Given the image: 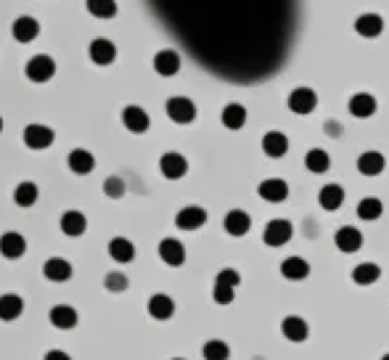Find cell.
<instances>
[{
  "label": "cell",
  "mask_w": 389,
  "mask_h": 360,
  "mask_svg": "<svg viewBox=\"0 0 389 360\" xmlns=\"http://www.w3.org/2000/svg\"><path fill=\"white\" fill-rule=\"evenodd\" d=\"M284 106H286L288 114H294V117H313L321 109V96H318L315 87L297 85L284 96Z\"/></svg>",
  "instance_id": "6da1fadb"
},
{
  "label": "cell",
  "mask_w": 389,
  "mask_h": 360,
  "mask_svg": "<svg viewBox=\"0 0 389 360\" xmlns=\"http://www.w3.org/2000/svg\"><path fill=\"white\" fill-rule=\"evenodd\" d=\"M254 193L260 202L265 204H286L291 199V183L281 175H271V178H262L257 186H254Z\"/></svg>",
  "instance_id": "7a4b0ae2"
},
{
  "label": "cell",
  "mask_w": 389,
  "mask_h": 360,
  "mask_svg": "<svg viewBox=\"0 0 389 360\" xmlns=\"http://www.w3.org/2000/svg\"><path fill=\"white\" fill-rule=\"evenodd\" d=\"M331 244H334V249H337L339 255H357V252H363V246H366V233H363L357 225L341 223L334 228Z\"/></svg>",
  "instance_id": "3957f363"
},
{
  "label": "cell",
  "mask_w": 389,
  "mask_h": 360,
  "mask_svg": "<svg viewBox=\"0 0 389 360\" xmlns=\"http://www.w3.org/2000/svg\"><path fill=\"white\" fill-rule=\"evenodd\" d=\"M294 241V223L288 218H271L262 228V244L268 249H284Z\"/></svg>",
  "instance_id": "277c9868"
},
{
  "label": "cell",
  "mask_w": 389,
  "mask_h": 360,
  "mask_svg": "<svg viewBox=\"0 0 389 360\" xmlns=\"http://www.w3.org/2000/svg\"><path fill=\"white\" fill-rule=\"evenodd\" d=\"M260 149H262V156L271 159V162H281L291 154V138H288L286 130H265L262 138H260Z\"/></svg>",
  "instance_id": "5b68a950"
},
{
  "label": "cell",
  "mask_w": 389,
  "mask_h": 360,
  "mask_svg": "<svg viewBox=\"0 0 389 360\" xmlns=\"http://www.w3.org/2000/svg\"><path fill=\"white\" fill-rule=\"evenodd\" d=\"M389 167V159L384 151L379 149H363L360 154L355 156V170L360 178L366 180H373V178H381Z\"/></svg>",
  "instance_id": "8992f818"
},
{
  "label": "cell",
  "mask_w": 389,
  "mask_h": 360,
  "mask_svg": "<svg viewBox=\"0 0 389 360\" xmlns=\"http://www.w3.org/2000/svg\"><path fill=\"white\" fill-rule=\"evenodd\" d=\"M347 114L350 120L355 122H368L379 114V98L373 96L371 90H355L347 98Z\"/></svg>",
  "instance_id": "52a82bcc"
},
{
  "label": "cell",
  "mask_w": 389,
  "mask_h": 360,
  "mask_svg": "<svg viewBox=\"0 0 389 360\" xmlns=\"http://www.w3.org/2000/svg\"><path fill=\"white\" fill-rule=\"evenodd\" d=\"M165 112H167L169 122H175V125H193L199 117V106L188 96H169L165 103Z\"/></svg>",
  "instance_id": "ba28073f"
},
{
  "label": "cell",
  "mask_w": 389,
  "mask_h": 360,
  "mask_svg": "<svg viewBox=\"0 0 389 360\" xmlns=\"http://www.w3.org/2000/svg\"><path fill=\"white\" fill-rule=\"evenodd\" d=\"M315 204L321 207L323 212L334 215V212L347 207V189L337 180H331V183H326V186L315 191Z\"/></svg>",
  "instance_id": "9c48e42d"
},
{
  "label": "cell",
  "mask_w": 389,
  "mask_h": 360,
  "mask_svg": "<svg viewBox=\"0 0 389 360\" xmlns=\"http://www.w3.org/2000/svg\"><path fill=\"white\" fill-rule=\"evenodd\" d=\"M302 165H305L310 178H323V175H328L334 170V156L326 146H310L305 156H302Z\"/></svg>",
  "instance_id": "30bf717a"
},
{
  "label": "cell",
  "mask_w": 389,
  "mask_h": 360,
  "mask_svg": "<svg viewBox=\"0 0 389 360\" xmlns=\"http://www.w3.org/2000/svg\"><path fill=\"white\" fill-rule=\"evenodd\" d=\"M222 231H225L231 239H244V236L252 231V212L244 209V207H231V209L222 215Z\"/></svg>",
  "instance_id": "8fae6325"
},
{
  "label": "cell",
  "mask_w": 389,
  "mask_h": 360,
  "mask_svg": "<svg viewBox=\"0 0 389 360\" xmlns=\"http://www.w3.org/2000/svg\"><path fill=\"white\" fill-rule=\"evenodd\" d=\"M384 30H387V21H384L381 14H376V11H363L353 21V32L360 40H379L384 34Z\"/></svg>",
  "instance_id": "7c38bea8"
},
{
  "label": "cell",
  "mask_w": 389,
  "mask_h": 360,
  "mask_svg": "<svg viewBox=\"0 0 389 360\" xmlns=\"http://www.w3.org/2000/svg\"><path fill=\"white\" fill-rule=\"evenodd\" d=\"M220 125L228 133H244L249 125V109L241 101H225L220 109Z\"/></svg>",
  "instance_id": "4fadbf2b"
},
{
  "label": "cell",
  "mask_w": 389,
  "mask_h": 360,
  "mask_svg": "<svg viewBox=\"0 0 389 360\" xmlns=\"http://www.w3.org/2000/svg\"><path fill=\"white\" fill-rule=\"evenodd\" d=\"M387 215V204L384 199L373 196V193H366L355 202V218L360 223H381Z\"/></svg>",
  "instance_id": "5bb4252c"
},
{
  "label": "cell",
  "mask_w": 389,
  "mask_h": 360,
  "mask_svg": "<svg viewBox=\"0 0 389 360\" xmlns=\"http://www.w3.org/2000/svg\"><path fill=\"white\" fill-rule=\"evenodd\" d=\"M151 67L159 77H178L180 69H183V56L175 51V48H162V51L154 53L151 59Z\"/></svg>",
  "instance_id": "9a60e30c"
},
{
  "label": "cell",
  "mask_w": 389,
  "mask_h": 360,
  "mask_svg": "<svg viewBox=\"0 0 389 360\" xmlns=\"http://www.w3.org/2000/svg\"><path fill=\"white\" fill-rule=\"evenodd\" d=\"M278 273L284 275L286 281H291V284H297V281H307L310 278L313 265L302 255H286V257L278 262Z\"/></svg>",
  "instance_id": "2e32d148"
},
{
  "label": "cell",
  "mask_w": 389,
  "mask_h": 360,
  "mask_svg": "<svg viewBox=\"0 0 389 360\" xmlns=\"http://www.w3.org/2000/svg\"><path fill=\"white\" fill-rule=\"evenodd\" d=\"M209 220V212L204 209L202 204H186L178 209V215H175V228H180V231H199L204 228Z\"/></svg>",
  "instance_id": "e0dca14e"
},
{
  "label": "cell",
  "mask_w": 389,
  "mask_h": 360,
  "mask_svg": "<svg viewBox=\"0 0 389 360\" xmlns=\"http://www.w3.org/2000/svg\"><path fill=\"white\" fill-rule=\"evenodd\" d=\"M24 72H27V80H32V83H48L56 74V61L45 53H37L27 61Z\"/></svg>",
  "instance_id": "ac0fdd59"
},
{
  "label": "cell",
  "mask_w": 389,
  "mask_h": 360,
  "mask_svg": "<svg viewBox=\"0 0 389 360\" xmlns=\"http://www.w3.org/2000/svg\"><path fill=\"white\" fill-rule=\"evenodd\" d=\"M159 172L167 180H183L188 175V159L180 151H165L159 156Z\"/></svg>",
  "instance_id": "d6986e66"
},
{
  "label": "cell",
  "mask_w": 389,
  "mask_h": 360,
  "mask_svg": "<svg viewBox=\"0 0 389 360\" xmlns=\"http://www.w3.org/2000/svg\"><path fill=\"white\" fill-rule=\"evenodd\" d=\"M122 125H125L133 136H143V133L151 127V117H149V112H146L143 106L130 103V106L122 109Z\"/></svg>",
  "instance_id": "ffe728a7"
},
{
  "label": "cell",
  "mask_w": 389,
  "mask_h": 360,
  "mask_svg": "<svg viewBox=\"0 0 389 360\" xmlns=\"http://www.w3.org/2000/svg\"><path fill=\"white\" fill-rule=\"evenodd\" d=\"M381 275H384V268L379 265V262H373V260H366V262H357L355 268L350 271V281L355 284V286H373V284H379L381 281Z\"/></svg>",
  "instance_id": "44dd1931"
},
{
  "label": "cell",
  "mask_w": 389,
  "mask_h": 360,
  "mask_svg": "<svg viewBox=\"0 0 389 360\" xmlns=\"http://www.w3.org/2000/svg\"><path fill=\"white\" fill-rule=\"evenodd\" d=\"M53 138H56V133H53L48 125H37V122H32V125L24 127V143H27V149H32V151L48 149V146L53 143Z\"/></svg>",
  "instance_id": "7402d4cb"
},
{
  "label": "cell",
  "mask_w": 389,
  "mask_h": 360,
  "mask_svg": "<svg viewBox=\"0 0 389 360\" xmlns=\"http://www.w3.org/2000/svg\"><path fill=\"white\" fill-rule=\"evenodd\" d=\"M159 260L165 265H169V268H180L186 262V246H183V241L172 239V236L159 241Z\"/></svg>",
  "instance_id": "603a6c76"
},
{
  "label": "cell",
  "mask_w": 389,
  "mask_h": 360,
  "mask_svg": "<svg viewBox=\"0 0 389 360\" xmlns=\"http://www.w3.org/2000/svg\"><path fill=\"white\" fill-rule=\"evenodd\" d=\"M90 61L93 64H98V67H109L114 59H117V45L112 43V40H106V37H96L93 43H90Z\"/></svg>",
  "instance_id": "cb8c5ba5"
},
{
  "label": "cell",
  "mask_w": 389,
  "mask_h": 360,
  "mask_svg": "<svg viewBox=\"0 0 389 360\" xmlns=\"http://www.w3.org/2000/svg\"><path fill=\"white\" fill-rule=\"evenodd\" d=\"M281 334L286 337L288 342L299 344L310 337V326H307V321L302 315H286L284 324H281Z\"/></svg>",
  "instance_id": "d4e9b609"
},
{
  "label": "cell",
  "mask_w": 389,
  "mask_h": 360,
  "mask_svg": "<svg viewBox=\"0 0 389 360\" xmlns=\"http://www.w3.org/2000/svg\"><path fill=\"white\" fill-rule=\"evenodd\" d=\"M27 252V239L17 233V231H8L0 236V255L6 260H19Z\"/></svg>",
  "instance_id": "484cf974"
},
{
  "label": "cell",
  "mask_w": 389,
  "mask_h": 360,
  "mask_svg": "<svg viewBox=\"0 0 389 360\" xmlns=\"http://www.w3.org/2000/svg\"><path fill=\"white\" fill-rule=\"evenodd\" d=\"M72 262L64 257H51L45 265H43V275L48 278V281H53V284H64V281H69L72 278Z\"/></svg>",
  "instance_id": "4316f807"
},
{
  "label": "cell",
  "mask_w": 389,
  "mask_h": 360,
  "mask_svg": "<svg viewBox=\"0 0 389 360\" xmlns=\"http://www.w3.org/2000/svg\"><path fill=\"white\" fill-rule=\"evenodd\" d=\"M109 255L119 265H127V262L136 260V244L130 239H125V236H117V239L109 241Z\"/></svg>",
  "instance_id": "83f0119b"
},
{
  "label": "cell",
  "mask_w": 389,
  "mask_h": 360,
  "mask_svg": "<svg viewBox=\"0 0 389 360\" xmlns=\"http://www.w3.org/2000/svg\"><path fill=\"white\" fill-rule=\"evenodd\" d=\"M149 313L156 321H169L175 315V299L169 294H154L149 299Z\"/></svg>",
  "instance_id": "f1b7e54d"
},
{
  "label": "cell",
  "mask_w": 389,
  "mask_h": 360,
  "mask_svg": "<svg viewBox=\"0 0 389 360\" xmlns=\"http://www.w3.org/2000/svg\"><path fill=\"white\" fill-rule=\"evenodd\" d=\"M11 32L17 37L19 43H32L34 37L40 34V21L34 17H19L11 27Z\"/></svg>",
  "instance_id": "f546056e"
},
{
  "label": "cell",
  "mask_w": 389,
  "mask_h": 360,
  "mask_svg": "<svg viewBox=\"0 0 389 360\" xmlns=\"http://www.w3.org/2000/svg\"><path fill=\"white\" fill-rule=\"evenodd\" d=\"M61 231L67 236H72V239H77V236H83L87 231V218L83 212H77V209H69V212L61 215Z\"/></svg>",
  "instance_id": "4dcf8cb0"
},
{
  "label": "cell",
  "mask_w": 389,
  "mask_h": 360,
  "mask_svg": "<svg viewBox=\"0 0 389 360\" xmlns=\"http://www.w3.org/2000/svg\"><path fill=\"white\" fill-rule=\"evenodd\" d=\"M67 165L74 175H90L93 167H96V156L90 154V151H85V149H74V151L69 154Z\"/></svg>",
  "instance_id": "1f68e13d"
},
{
  "label": "cell",
  "mask_w": 389,
  "mask_h": 360,
  "mask_svg": "<svg viewBox=\"0 0 389 360\" xmlns=\"http://www.w3.org/2000/svg\"><path fill=\"white\" fill-rule=\"evenodd\" d=\"M77 321H80V315L72 305H53L51 308V324L56 328H74Z\"/></svg>",
  "instance_id": "d6a6232c"
},
{
  "label": "cell",
  "mask_w": 389,
  "mask_h": 360,
  "mask_svg": "<svg viewBox=\"0 0 389 360\" xmlns=\"http://www.w3.org/2000/svg\"><path fill=\"white\" fill-rule=\"evenodd\" d=\"M24 313V299L19 294H3L0 297V321H17Z\"/></svg>",
  "instance_id": "836d02e7"
},
{
  "label": "cell",
  "mask_w": 389,
  "mask_h": 360,
  "mask_svg": "<svg viewBox=\"0 0 389 360\" xmlns=\"http://www.w3.org/2000/svg\"><path fill=\"white\" fill-rule=\"evenodd\" d=\"M87 14L96 19H114L119 11L117 0H85Z\"/></svg>",
  "instance_id": "e575fe53"
},
{
  "label": "cell",
  "mask_w": 389,
  "mask_h": 360,
  "mask_svg": "<svg viewBox=\"0 0 389 360\" xmlns=\"http://www.w3.org/2000/svg\"><path fill=\"white\" fill-rule=\"evenodd\" d=\"M37 196H40V191H37V186L30 183V180L19 183L17 189H14V202H17L19 207H32L34 202H37Z\"/></svg>",
  "instance_id": "d590c367"
},
{
  "label": "cell",
  "mask_w": 389,
  "mask_h": 360,
  "mask_svg": "<svg viewBox=\"0 0 389 360\" xmlns=\"http://www.w3.org/2000/svg\"><path fill=\"white\" fill-rule=\"evenodd\" d=\"M204 360H228L231 358V347L222 342V339H209L202 347Z\"/></svg>",
  "instance_id": "8d00e7d4"
},
{
  "label": "cell",
  "mask_w": 389,
  "mask_h": 360,
  "mask_svg": "<svg viewBox=\"0 0 389 360\" xmlns=\"http://www.w3.org/2000/svg\"><path fill=\"white\" fill-rule=\"evenodd\" d=\"M103 284H106V289L112 294H119L125 292L127 286H130V281H127V275L122 273V271H112V273H106V278H103Z\"/></svg>",
  "instance_id": "74e56055"
},
{
  "label": "cell",
  "mask_w": 389,
  "mask_h": 360,
  "mask_svg": "<svg viewBox=\"0 0 389 360\" xmlns=\"http://www.w3.org/2000/svg\"><path fill=\"white\" fill-rule=\"evenodd\" d=\"M212 299H215L218 305H231V302L236 299V289L215 281V286H212Z\"/></svg>",
  "instance_id": "f35d334b"
},
{
  "label": "cell",
  "mask_w": 389,
  "mask_h": 360,
  "mask_svg": "<svg viewBox=\"0 0 389 360\" xmlns=\"http://www.w3.org/2000/svg\"><path fill=\"white\" fill-rule=\"evenodd\" d=\"M103 193H106L109 199H122V196H125V180H122L119 175L106 178V183H103Z\"/></svg>",
  "instance_id": "ab89813d"
},
{
  "label": "cell",
  "mask_w": 389,
  "mask_h": 360,
  "mask_svg": "<svg viewBox=\"0 0 389 360\" xmlns=\"http://www.w3.org/2000/svg\"><path fill=\"white\" fill-rule=\"evenodd\" d=\"M215 281H218V284H225V286H233V289H238L244 278H241V273H238L236 268H220V271H218V275H215Z\"/></svg>",
  "instance_id": "60d3db41"
},
{
  "label": "cell",
  "mask_w": 389,
  "mask_h": 360,
  "mask_svg": "<svg viewBox=\"0 0 389 360\" xmlns=\"http://www.w3.org/2000/svg\"><path fill=\"white\" fill-rule=\"evenodd\" d=\"M45 360H72V358H69L64 350H48V352H45Z\"/></svg>",
  "instance_id": "b9f144b4"
},
{
  "label": "cell",
  "mask_w": 389,
  "mask_h": 360,
  "mask_svg": "<svg viewBox=\"0 0 389 360\" xmlns=\"http://www.w3.org/2000/svg\"><path fill=\"white\" fill-rule=\"evenodd\" d=\"M0 133H3V117H0Z\"/></svg>",
  "instance_id": "7bdbcfd3"
},
{
  "label": "cell",
  "mask_w": 389,
  "mask_h": 360,
  "mask_svg": "<svg viewBox=\"0 0 389 360\" xmlns=\"http://www.w3.org/2000/svg\"><path fill=\"white\" fill-rule=\"evenodd\" d=\"M381 360H389V352H387V355H381Z\"/></svg>",
  "instance_id": "ee69618b"
},
{
  "label": "cell",
  "mask_w": 389,
  "mask_h": 360,
  "mask_svg": "<svg viewBox=\"0 0 389 360\" xmlns=\"http://www.w3.org/2000/svg\"><path fill=\"white\" fill-rule=\"evenodd\" d=\"M172 360H186V358H172Z\"/></svg>",
  "instance_id": "f6af8a7d"
}]
</instances>
